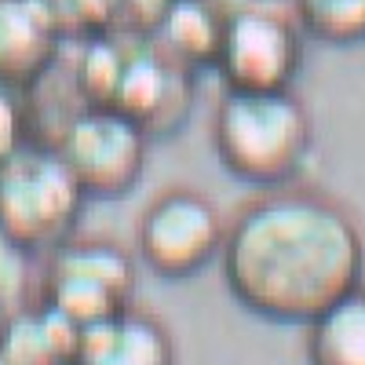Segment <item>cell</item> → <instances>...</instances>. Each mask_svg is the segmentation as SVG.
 <instances>
[{
  "label": "cell",
  "instance_id": "cell-1",
  "mask_svg": "<svg viewBox=\"0 0 365 365\" xmlns=\"http://www.w3.org/2000/svg\"><path fill=\"white\" fill-rule=\"evenodd\" d=\"M223 282L249 314L311 325L361 285L365 241L354 216L314 190H270L227 227Z\"/></svg>",
  "mask_w": 365,
  "mask_h": 365
},
{
  "label": "cell",
  "instance_id": "cell-2",
  "mask_svg": "<svg viewBox=\"0 0 365 365\" xmlns=\"http://www.w3.org/2000/svg\"><path fill=\"white\" fill-rule=\"evenodd\" d=\"M314 125L303 99L285 91H223L212 113V150L249 187L278 190L307 165Z\"/></svg>",
  "mask_w": 365,
  "mask_h": 365
},
{
  "label": "cell",
  "instance_id": "cell-3",
  "mask_svg": "<svg viewBox=\"0 0 365 365\" xmlns=\"http://www.w3.org/2000/svg\"><path fill=\"white\" fill-rule=\"evenodd\" d=\"M84 190L48 143H22L0 165V230L22 252H51L73 237Z\"/></svg>",
  "mask_w": 365,
  "mask_h": 365
},
{
  "label": "cell",
  "instance_id": "cell-4",
  "mask_svg": "<svg viewBox=\"0 0 365 365\" xmlns=\"http://www.w3.org/2000/svg\"><path fill=\"white\" fill-rule=\"evenodd\" d=\"M139 285L135 259L103 237H70L51 249L44 270V307L70 318L77 329L106 322L132 307Z\"/></svg>",
  "mask_w": 365,
  "mask_h": 365
},
{
  "label": "cell",
  "instance_id": "cell-5",
  "mask_svg": "<svg viewBox=\"0 0 365 365\" xmlns=\"http://www.w3.org/2000/svg\"><path fill=\"white\" fill-rule=\"evenodd\" d=\"M48 146L58 150L84 197H120L143 179L150 135L113 106H81Z\"/></svg>",
  "mask_w": 365,
  "mask_h": 365
},
{
  "label": "cell",
  "instance_id": "cell-6",
  "mask_svg": "<svg viewBox=\"0 0 365 365\" xmlns=\"http://www.w3.org/2000/svg\"><path fill=\"white\" fill-rule=\"evenodd\" d=\"M227 223L220 208L201 190L172 187L143 208L135 227L139 259L168 282H182L201 274L223 252Z\"/></svg>",
  "mask_w": 365,
  "mask_h": 365
},
{
  "label": "cell",
  "instance_id": "cell-7",
  "mask_svg": "<svg viewBox=\"0 0 365 365\" xmlns=\"http://www.w3.org/2000/svg\"><path fill=\"white\" fill-rule=\"evenodd\" d=\"M303 66V29L278 8H234L223 19V34L212 70L227 91H285Z\"/></svg>",
  "mask_w": 365,
  "mask_h": 365
},
{
  "label": "cell",
  "instance_id": "cell-8",
  "mask_svg": "<svg viewBox=\"0 0 365 365\" xmlns=\"http://www.w3.org/2000/svg\"><path fill=\"white\" fill-rule=\"evenodd\" d=\"M190 99V70L175 66L154 44H132L110 106L132 117L146 135H168L187 120Z\"/></svg>",
  "mask_w": 365,
  "mask_h": 365
},
{
  "label": "cell",
  "instance_id": "cell-9",
  "mask_svg": "<svg viewBox=\"0 0 365 365\" xmlns=\"http://www.w3.org/2000/svg\"><path fill=\"white\" fill-rule=\"evenodd\" d=\"M63 29L37 0H0V84L34 88L58 58Z\"/></svg>",
  "mask_w": 365,
  "mask_h": 365
},
{
  "label": "cell",
  "instance_id": "cell-10",
  "mask_svg": "<svg viewBox=\"0 0 365 365\" xmlns=\"http://www.w3.org/2000/svg\"><path fill=\"white\" fill-rule=\"evenodd\" d=\"M73 365H175L168 329L135 307L81 329Z\"/></svg>",
  "mask_w": 365,
  "mask_h": 365
},
{
  "label": "cell",
  "instance_id": "cell-11",
  "mask_svg": "<svg viewBox=\"0 0 365 365\" xmlns=\"http://www.w3.org/2000/svg\"><path fill=\"white\" fill-rule=\"evenodd\" d=\"M227 11L220 0H168L158 26L150 29V44L182 70H201L216 63Z\"/></svg>",
  "mask_w": 365,
  "mask_h": 365
},
{
  "label": "cell",
  "instance_id": "cell-12",
  "mask_svg": "<svg viewBox=\"0 0 365 365\" xmlns=\"http://www.w3.org/2000/svg\"><path fill=\"white\" fill-rule=\"evenodd\" d=\"M81 329L51 307H15L0 329V354L8 365H73Z\"/></svg>",
  "mask_w": 365,
  "mask_h": 365
},
{
  "label": "cell",
  "instance_id": "cell-13",
  "mask_svg": "<svg viewBox=\"0 0 365 365\" xmlns=\"http://www.w3.org/2000/svg\"><path fill=\"white\" fill-rule=\"evenodd\" d=\"M307 365H365V285L307 325Z\"/></svg>",
  "mask_w": 365,
  "mask_h": 365
},
{
  "label": "cell",
  "instance_id": "cell-14",
  "mask_svg": "<svg viewBox=\"0 0 365 365\" xmlns=\"http://www.w3.org/2000/svg\"><path fill=\"white\" fill-rule=\"evenodd\" d=\"M292 19L303 37H314L322 44H365V0H292Z\"/></svg>",
  "mask_w": 365,
  "mask_h": 365
},
{
  "label": "cell",
  "instance_id": "cell-15",
  "mask_svg": "<svg viewBox=\"0 0 365 365\" xmlns=\"http://www.w3.org/2000/svg\"><path fill=\"white\" fill-rule=\"evenodd\" d=\"M128 51L132 48L117 44L113 37H91L84 44V51L77 58V70H73L84 106H110L113 103V91H117L120 73H125Z\"/></svg>",
  "mask_w": 365,
  "mask_h": 365
},
{
  "label": "cell",
  "instance_id": "cell-16",
  "mask_svg": "<svg viewBox=\"0 0 365 365\" xmlns=\"http://www.w3.org/2000/svg\"><path fill=\"white\" fill-rule=\"evenodd\" d=\"M29 282V252H22L15 241L0 230V311H15Z\"/></svg>",
  "mask_w": 365,
  "mask_h": 365
},
{
  "label": "cell",
  "instance_id": "cell-17",
  "mask_svg": "<svg viewBox=\"0 0 365 365\" xmlns=\"http://www.w3.org/2000/svg\"><path fill=\"white\" fill-rule=\"evenodd\" d=\"M22 143H29V113H26V103H22V91L0 84V165H4Z\"/></svg>",
  "mask_w": 365,
  "mask_h": 365
},
{
  "label": "cell",
  "instance_id": "cell-18",
  "mask_svg": "<svg viewBox=\"0 0 365 365\" xmlns=\"http://www.w3.org/2000/svg\"><path fill=\"white\" fill-rule=\"evenodd\" d=\"M0 365H8V361H4V354H0Z\"/></svg>",
  "mask_w": 365,
  "mask_h": 365
}]
</instances>
